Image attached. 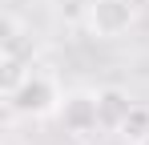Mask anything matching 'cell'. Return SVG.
<instances>
[{
    "label": "cell",
    "mask_w": 149,
    "mask_h": 145,
    "mask_svg": "<svg viewBox=\"0 0 149 145\" xmlns=\"http://www.w3.org/2000/svg\"><path fill=\"white\" fill-rule=\"evenodd\" d=\"M125 137H133V141H145L149 137V109H141V105H133V113L125 117Z\"/></svg>",
    "instance_id": "5b68a950"
},
{
    "label": "cell",
    "mask_w": 149,
    "mask_h": 145,
    "mask_svg": "<svg viewBox=\"0 0 149 145\" xmlns=\"http://www.w3.org/2000/svg\"><path fill=\"white\" fill-rule=\"evenodd\" d=\"M56 117H61V125H65V133L85 137V133H93V129L101 125V97H97V93H85V89L65 93Z\"/></svg>",
    "instance_id": "3957f363"
},
{
    "label": "cell",
    "mask_w": 149,
    "mask_h": 145,
    "mask_svg": "<svg viewBox=\"0 0 149 145\" xmlns=\"http://www.w3.org/2000/svg\"><path fill=\"white\" fill-rule=\"evenodd\" d=\"M4 97H8V109L20 113V117H52V113H61V101H65L61 85L49 72H36V69L20 72L4 89Z\"/></svg>",
    "instance_id": "6da1fadb"
},
{
    "label": "cell",
    "mask_w": 149,
    "mask_h": 145,
    "mask_svg": "<svg viewBox=\"0 0 149 145\" xmlns=\"http://www.w3.org/2000/svg\"><path fill=\"white\" fill-rule=\"evenodd\" d=\"M101 125H109V129H121L125 125V117L133 113V101H129V93L125 89H101Z\"/></svg>",
    "instance_id": "277c9868"
},
{
    "label": "cell",
    "mask_w": 149,
    "mask_h": 145,
    "mask_svg": "<svg viewBox=\"0 0 149 145\" xmlns=\"http://www.w3.org/2000/svg\"><path fill=\"white\" fill-rule=\"evenodd\" d=\"M85 20L93 28V36H101V40L125 36L137 24V0H89Z\"/></svg>",
    "instance_id": "7a4b0ae2"
}]
</instances>
